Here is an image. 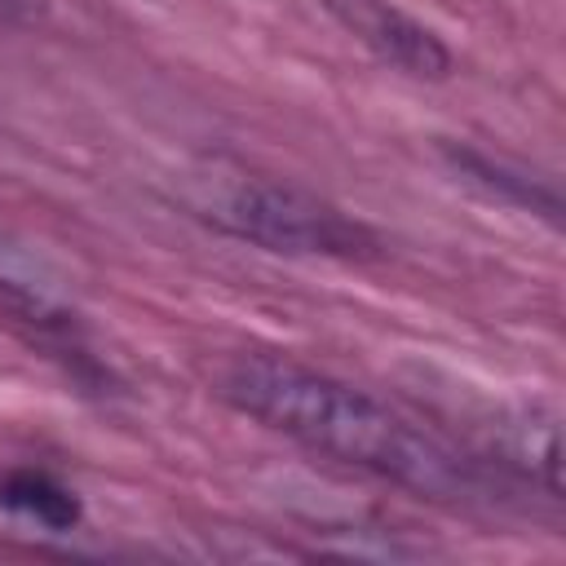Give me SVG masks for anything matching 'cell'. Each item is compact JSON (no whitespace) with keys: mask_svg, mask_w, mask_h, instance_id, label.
<instances>
[{"mask_svg":"<svg viewBox=\"0 0 566 566\" xmlns=\"http://www.w3.org/2000/svg\"><path fill=\"white\" fill-rule=\"evenodd\" d=\"M221 398L305 451L376 473L420 500L473 495L469 464L438 433L327 371L292 358L248 354L221 371Z\"/></svg>","mask_w":566,"mask_h":566,"instance_id":"1","label":"cell"},{"mask_svg":"<svg viewBox=\"0 0 566 566\" xmlns=\"http://www.w3.org/2000/svg\"><path fill=\"white\" fill-rule=\"evenodd\" d=\"M199 217H208L217 230L256 243L265 252L287 256H367L376 248L371 230L340 208L265 177H230L212 181L208 195L195 199Z\"/></svg>","mask_w":566,"mask_h":566,"instance_id":"2","label":"cell"},{"mask_svg":"<svg viewBox=\"0 0 566 566\" xmlns=\"http://www.w3.org/2000/svg\"><path fill=\"white\" fill-rule=\"evenodd\" d=\"M323 4L385 66H394L411 80H442L451 71L447 44L424 22L402 13L398 4H389V0H323Z\"/></svg>","mask_w":566,"mask_h":566,"instance_id":"3","label":"cell"},{"mask_svg":"<svg viewBox=\"0 0 566 566\" xmlns=\"http://www.w3.org/2000/svg\"><path fill=\"white\" fill-rule=\"evenodd\" d=\"M0 504L31 517L35 526H49V531H71L80 522V500L49 473L40 469H13L0 478Z\"/></svg>","mask_w":566,"mask_h":566,"instance_id":"4","label":"cell"},{"mask_svg":"<svg viewBox=\"0 0 566 566\" xmlns=\"http://www.w3.org/2000/svg\"><path fill=\"white\" fill-rule=\"evenodd\" d=\"M451 164H455V168H460L469 181H482V186H486L491 195H500V199H513V203H526V208L544 203V212H548V217L557 212V199H553V195H539L531 177L509 172L504 164H491L486 155H473V150H451Z\"/></svg>","mask_w":566,"mask_h":566,"instance_id":"5","label":"cell"}]
</instances>
